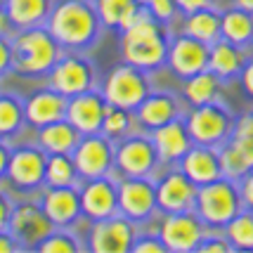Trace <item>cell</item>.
<instances>
[{
	"label": "cell",
	"instance_id": "cell-1",
	"mask_svg": "<svg viewBox=\"0 0 253 253\" xmlns=\"http://www.w3.org/2000/svg\"><path fill=\"white\" fill-rule=\"evenodd\" d=\"M47 31L64 50L83 52L97 43L102 33V22L92 0H59L45 19Z\"/></svg>",
	"mask_w": 253,
	"mask_h": 253
},
{
	"label": "cell",
	"instance_id": "cell-2",
	"mask_svg": "<svg viewBox=\"0 0 253 253\" xmlns=\"http://www.w3.org/2000/svg\"><path fill=\"white\" fill-rule=\"evenodd\" d=\"M168 41H170L168 26L159 24L147 10L142 19H137L130 29L121 31L123 62L137 66L142 71H156V69L166 66Z\"/></svg>",
	"mask_w": 253,
	"mask_h": 253
},
{
	"label": "cell",
	"instance_id": "cell-3",
	"mask_svg": "<svg viewBox=\"0 0 253 253\" xmlns=\"http://www.w3.org/2000/svg\"><path fill=\"white\" fill-rule=\"evenodd\" d=\"M12 71L22 76H47L57 59L64 55V47L55 41L47 26L19 29L10 36Z\"/></svg>",
	"mask_w": 253,
	"mask_h": 253
},
{
	"label": "cell",
	"instance_id": "cell-4",
	"mask_svg": "<svg viewBox=\"0 0 253 253\" xmlns=\"http://www.w3.org/2000/svg\"><path fill=\"white\" fill-rule=\"evenodd\" d=\"M244 209L239 182L230 177H218L213 182L199 185L194 197V213L209 230H222Z\"/></svg>",
	"mask_w": 253,
	"mask_h": 253
},
{
	"label": "cell",
	"instance_id": "cell-5",
	"mask_svg": "<svg viewBox=\"0 0 253 253\" xmlns=\"http://www.w3.org/2000/svg\"><path fill=\"white\" fill-rule=\"evenodd\" d=\"M159 152L152 135H126L114 142V177H154L159 175Z\"/></svg>",
	"mask_w": 253,
	"mask_h": 253
},
{
	"label": "cell",
	"instance_id": "cell-6",
	"mask_svg": "<svg viewBox=\"0 0 253 253\" xmlns=\"http://www.w3.org/2000/svg\"><path fill=\"white\" fill-rule=\"evenodd\" d=\"M99 92L111 107L135 111L137 104L152 92V78H149V71H142L137 66L123 62L107 74Z\"/></svg>",
	"mask_w": 253,
	"mask_h": 253
},
{
	"label": "cell",
	"instance_id": "cell-7",
	"mask_svg": "<svg viewBox=\"0 0 253 253\" xmlns=\"http://www.w3.org/2000/svg\"><path fill=\"white\" fill-rule=\"evenodd\" d=\"M45 161L47 154L33 142L10 147V161L5 180L17 194H33L45 187Z\"/></svg>",
	"mask_w": 253,
	"mask_h": 253
},
{
	"label": "cell",
	"instance_id": "cell-8",
	"mask_svg": "<svg viewBox=\"0 0 253 253\" xmlns=\"http://www.w3.org/2000/svg\"><path fill=\"white\" fill-rule=\"evenodd\" d=\"M185 126L194 144H206V147H220L230 140L234 119L227 107L220 102H206L199 107H189V114L185 116Z\"/></svg>",
	"mask_w": 253,
	"mask_h": 253
},
{
	"label": "cell",
	"instance_id": "cell-9",
	"mask_svg": "<svg viewBox=\"0 0 253 253\" xmlns=\"http://www.w3.org/2000/svg\"><path fill=\"white\" fill-rule=\"evenodd\" d=\"M116 197L119 213L135 225L152 220L159 213L154 177H116Z\"/></svg>",
	"mask_w": 253,
	"mask_h": 253
},
{
	"label": "cell",
	"instance_id": "cell-10",
	"mask_svg": "<svg viewBox=\"0 0 253 253\" xmlns=\"http://www.w3.org/2000/svg\"><path fill=\"white\" fill-rule=\"evenodd\" d=\"M135 237V222L121 213L99 220H88V249L95 253H128Z\"/></svg>",
	"mask_w": 253,
	"mask_h": 253
},
{
	"label": "cell",
	"instance_id": "cell-11",
	"mask_svg": "<svg viewBox=\"0 0 253 253\" xmlns=\"http://www.w3.org/2000/svg\"><path fill=\"white\" fill-rule=\"evenodd\" d=\"M71 161L76 166L81 180L111 175L114 170V142L102 132L81 135L78 144L71 152Z\"/></svg>",
	"mask_w": 253,
	"mask_h": 253
},
{
	"label": "cell",
	"instance_id": "cell-12",
	"mask_svg": "<svg viewBox=\"0 0 253 253\" xmlns=\"http://www.w3.org/2000/svg\"><path fill=\"white\" fill-rule=\"evenodd\" d=\"M206 225L201 222L194 211H180V213H166L164 220L159 222V239L164 242L166 251L187 253L197 251L206 234Z\"/></svg>",
	"mask_w": 253,
	"mask_h": 253
},
{
	"label": "cell",
	"instance_id": "cell-13",
	"mask_svg": "<svg viewBox=\"0 0 253 253\" xmlns=\"http://www.w3.org/2000/svg\"><path fill=\"white\" fill-rule=\"evenodd\" d=\"M47 85L64 97H76L85 90L95 88L92 64L78 52H64L47 74Z\"/></svg>",
	"mask_w": 253,
	"mask_h": 253
},
{
	"label": "cell",
	"instance_id": "cell-14",
	"mask_svg": "<svg viewBox=\"0 0 253 253\" xmlns=\"http://www.w3.org/2000/svg\"><path fill=\"white\" fill-rule=\"evenodd\" d=\"M52 230H55V225L45 215V211L41 209L38 201H14L7 232L19 244V249L33 251Z\"/></svg>",
	"mask_w": 253,
	"mask_h": 253
},
{
	"label": "cell",
	"instance_id": "cell-15",
	"mask_svg": "<svg viewBox=\"0 0 253 253\" xmlns=\"http://www.w3.org/2000/svg\"><path fill=\"white\" fill-rule=\"evenodd\" d=\"M154 187H156V209H159L161 215L194 209L197 185L177 166L168 168L164 175H154Z\"/></svg>",
	"mask_w": 253,
	"mask_h": 253
},
{
	"label": "cell",
	"instance_id": "cell-16",
	"mask_svg": "<svg viewBox=\"0 0 253 253\" xmlns=\"http://www.w3.org/2000/svg\"><path fill=\"white\" fill-rule=\"evenodd\" d=\"M81 199V215L85 220H99L119 213V197H116V177L102 175L83 180L78 187Z\"/></svg>",
	"mask_w": 253,
	"mask_h": 253
},
{
	"label": "cell",
	"instance_id": "cell-17",
	"mask_svg": "<svg viewBox=\"0 0 253 253\" xmlns=\"http://www.w3.org/2000/svg\"><path fill=\"white\" fill-rule=\"evenodd\" d=\"M166 66L175 74L177 78H189L209 69V45L185 36V33H170L168 41V57H166Z\"/></svg>",
	"mask_w": 253,
	"mask_h": 253
},
{
	"label": "cell",
	"instance_id": "cell-18",
	"mask_svg": "<svg viewBox=\"0 0 253 253\" xmlns=\"http://www.w3.org/2000/svg\"><path fill=\"white\" fill-rule=\"evenodd\" d=\"M104 111H107V99L102 97L99 90H85L76 97H69L66 104V121L71 123L81 135L102 130L104 121Z\"/></svg>",
	"mask_w": 253,
	"mask_h": 253
},
{
	"label": "cell",
	"instance_id": "cell-19",
	"mask_svg": "<svg viewBox=\"0 0 253 253\" xmlns=\"http://www.w3.org/2000/svg\"><path fill=\"white\" fill-rule=\"evenodd\" d=\"M38 204L55 227H74L83 218L78 187H43Z\"/></svg>",
	"mask_w": 253,
	"mask_h": 253
},
{
	"label": "cell",
	"instance_id": "cell-20",
	"mask_svg": "<svg viewBox=\"0 0 253 253\" xmlns=\"http://www.w3.org/2000/svg\"><path fill=\"white\" fill-rule=\"evenodd\" d=\"M177 116H182V104L173 92H164V90H152L147 97L137 104V109L132 111V121L140 123V128L147 132L156 130L159 126L173 121Z\"/></svg>",
	"mask_w": 253,
	"mask_h": 253
},
{
	"label": "cell",
	"instance_id": "cell-21",
	"mask_svg": "<svg viewBox=\"0 0 253 253\" xmlns=\"http://www.w3.org/2000/svg\"><path fill=\"white\" fill-rule=\"evenodd\" d=\"M66 104L69 97H64L62 92L52 90L50 85L43 90H36L29 97L24 99V116H26V126L29 128H41L52 121L66 119Z\"/></svg>",
	"mask_w": 253,
	"mask_h": 253
},
{
	"label": "cell",
	"instance_id": "cell-22",
	"mask_svg": "<svg viewBox=\"0 0 253 253\" xmlns=\"http://www.w3.org/2000/svg\"><path fill=\"white\" fill-rule=\"evenodd\" d=\"M177 168H180L197 187L222 177L220 161H218V147H206V144L192 142V147L185 152V156L177 161Z\"/></svg>",
	"mask_w": 253,
	"mask_h": 253
},
{
	"label": "cell",
	"instance_id": "cell-23",
	"mask_svg": "<svg viewBox=\"0 0 253 253\" xmlns=\"http://www.w3.org/2000/svg\"><path fill=\"white\" fill-rule=\"evenodd\" d=\"M152 140H154V147L159 152V159L161 164H175L185 156L189 147H192V137L187 132V126H185V119L177 116L173 121L159 126L156 130L149 132Z\"/></svg>",
	"mask_w": 253,
	"mask_h": 253
},
{
	"label": "cell",
	"instance_id": "cell-24",
	"mask_svg": "<svg viewBox=\"0 0 253 253\" xmlns=\"http://www.w3.org/2000/svg\"><path fill=\"white\" fill-rule=\"evenodd\" d=\"M97 17L104 29H116V31H126L130 29L137 19H142L147 14L140 0H92Z\"/></svg>",
	"mask_w": 253,
	"mask_h": 253
},
{
	"label": "cell",
	"instance_id": "cell-25",
	"mask_svg": "<svg viewBox=\"0 0 253 253\" xmlns=\"http://www.w3.org/2000/svg\"><path fill=\"white\" fill-rule=\"evenodd\" d=\"M78 140H81V132L66 119H59V121L36 128V144L45 154H71Z\"/></svg>",
	"mask_w": 253,
	"mask_h": 253
},
{
	"label": "cell",
	"instance_id": "cell-26",
	"mask_svg": "<svg viewBox=\"0 0 253 253\" xmlns=\"http://www.w3.org/2000/svg\"><path fill=\"white\" fill-rule=\"evenodd\" d=\"M209 69L220 78H237L244 69V52L239 45L230 43L225 38H218L215 43L209 45Z\"/></svg>",
	"mask_w": 253,
	"mask_h": 253
},
{
	"label": "cell",
	"instance_id": "cell-27",
	"mask_svg": "<svg viewBox=\"0 0 253 253\" xmlns=\"http://www.w3.org/2000/svg\"><path fill=\"white\" fill-rule=\"evenodd\" d=\"M180 33L192 36L201 43H215L220 38V12L215 7H204V10L182 14L180 19Z\"/></svg>",
	"mask_w": 253,
	"mask_h": 253
},
{
	"label": "cell",
	"instance_id": "cell-28",
	"mask_svg": "<svg viewBox=\"0 0 253 253\" xmlns=\"http://www.w3.org/2000/svg\"><path fill=\"white\" fill-rule=\"evenodd\" d=\"M50 10H52V0H5V12L14 31L45 24Z\"/></svg>",
	"mask_w": 253,
	"mask_h": 253
},
{
	"label": "cell",
	"instance_id": "cell-29",
	"mask_svg": "<svg viewBox=\"0 0 253 253\" xmlns=\"http://www.w3.org/2000/svg\"><path fill=\"white\" fill-rule=\"evenodd\" d=\"M220 38L230 41V43L239 45H251L253 41V14L242 10V7H230V10L220 12Z\"/></svg>",
	"mask_w": 253,
	"mask_h": 253
},
{
	"label": "cell",
	"instance_id": "cell-30",
	"mask_svg": "<svg viewBox=\"0 0 253 253\" xmlns=\"http://www.w3.org/2000/svg\"><path fill=\"white\" fill-rule=\"evenodd\" d=\"M26 128L24 116V99L12 92H0V140L12 142Z\"/></svg>",
	"mask_w": 253,
	"mask_h": 253
},
{
	"label": "cell",
	"instance_id": "cell-31",
	"mask_svg": "<svg viewBox=\"0 0 253 253\" xmlns=\"http://www.w3.org/2000/svg\"><path fill=\"white\" fill-rule=\"evenodd\" d=\"M220 92V78L215 76L211 69H204L194 76L185 78V88H182V97L189 107H199L206 102H215Z\"/></svg>",
	"mask_w": 253,
	"mask_h": 253
},
{
	"label": "cell",
	"instance_id": "cell-32",
	"mask_svg": "<svg viewBox=\"0 0 253 253\" xmlns=\"http://www.w3.org/2000/svg\"><path fill=\"white\" fill-rule=\"evenodd\" d=\"M222 234L232 251H253V211L242 209L222 227Z\"/></svg>",
	"mask_w": 253,
	"mask_h": 253
},
{
	"label": "cell",
	"instance_id": "cell-33",
	"mask_svg": "<svg viewBox=\"0 0 253 253\" xmlns=\"http://www.w3.org/2000/svg\"><path fill=\"white\" fill-rule=\"evenodd\" d=\"M76 166L71 154H47L45 161V187H76L78 185Z\"/></svg>",
	"mask_w": 253,
	"mask_h": 253
},
{
	"label": "cell",
	"instance_id": "cell-34",
	"mask_svg": "<svg viewBox=\"0 0 253 253\" xmlns=\"http://www.w3.org/2000/svg\"><path fill=\"white\" fill-rule=\"evenodd\" d=\"M218 161H220L222 177H230V180H242L251 170L249 161L244 159V154L232 142H222L218 147Z\"/></svg>",
	"mask_w": 253,
	"mask_h": 253
},
{
	"label": "cell",
	"instance_id": "cell-35",
	"mask_svg": "<svg viewBox=\"0 0 253 253\" xmlns=\"http://www.w3.org/2000/svg\"><path fill=\"white\" fill-rule=\"evenodd\" d=\"M239 152L244 154V159L249 161V166L253 168V111L239 116L234 126H232V132H230V140Z\"/></svg>",
	"mask_w": 253,
	"mask_h": 253
},
{
	"label": "cell",
	"instance_id": "cell-36",
	"mask_svg": "<svg viewBox=\"0 0 253 253\" xmlns=\"http://www.w3.org/2000/svg\"><path fill=\"white\" fill-rule=\"evenodd\" d=\"M132 126V111L119 109V107H111L107 104V111H104V121H102V135H107L111 142L121 140L130 132Z\"/></svg>",
	"mask_w": 253,
	"mask_h": 253
},
{
	"label": "cell",
	"instance_id": "cell-37",
	"mask_svg": "<svg viewBox=\"0 0 253 253\" xmlns=\"http://www.w3.org/2000/svg\"><path fill=\"white\" fill-rule=\"evenodd\" d=\"M81 249V244L76 242V234L71 232V227H55L45 237L43 242L38 244L33 251L43 253H74Z\"/></svg>",
	"mask_w": 253,
	"mask_h": 253
},
{
	"label": "cell",
	"instance_id": "cell-38",
	"mask_svg": "<svg viewBox=\"0 0 253 253\" xmlns=\"http://www.w3.org/2000/svg\"><path fill=\"white\" fill-rule=\"evenodd\" d=\"M144 7L149 10V14L154 17L159 24L164 26H170L180 17V10H177L175 0H140Z\"/></svg>",
	"mask_w": 253,
	"mask_h": 253
},
{
	"label": "cell",
	"instance_id": "cell-39",
	"mask_svg": "<svg viewBox=\"0 0 253 253\" xmlns=\"http://www.w3.org/2000/svg\"><path fill=\"white\" fill-rule=\"evenodd\" d=\"M197 251H201V253H225V251H232V249H230V244H227V239H225L222 230H206L201 244L197 246Z\"/></svg>",
	"mask_w": 253,
	"mask_h": 253
},
{
	"label": "cell",
	"instance_id": "cell-40",
	"mask_svg": "<svg viewBox=\"0 0 253 253\" xmlns=\"http://www.w3.org/2000/svg\"><path fill=\"white\" fill-rule=\"evenodd\" d=\"M130 251L135 253H166L164 242L159 239V234H137L132 242Z\"/></svg>",
	"mask_w": 253,
	"mask_h": 253
},
{
	"label": "cell",
	"instance_id": "cell-41",
	"mask_svg": "<svg viewBox=\"0 0 253 253\" xmlns=\"http://www.w3.org/2000/svg\"><path fill=\"white\" fill-rule=\"evenodd\" d=\"M12 209H14V199H12V194L5 192V189H0V232L10 230Z\"/></svg>",
	"mask_w": 253,
	"mask_h": 253
},
{
	"label": "cell",
	"instance_id": "cell-42",
	"mask_svg": "<svg viewBox=\"0 0 253 253\" xmlns=\"http://www.w3.org/2000/svg\"><path fill=\"white\" fill-rule=\"evenodd\" d=\"M12 71V45L10 36H0V78Z\"/></svg>",
	"mask_w": 253,
	"mask_h": 253
},
{
	"label": "cell",
	"instance_id": "cell-43",
	"mask_svg": "<svg viewBox=\"0 0 253 253\" xmlns=\"http://www.w3.org/2000/svg\"><path fill=\"white\" fill-rule=\"evenodd\" d=\"M237 182H239V192H242L244 209L253 211V168L242 177V180H237Z\"/></svg>",
	"mask_w": 253,
	"mask_h": 253
},
{
	"label": "cell",
	"instance_id": "cell-44",
	"mask_svg": "<svg viewBox=\"0 0 253 253\" xmlns=\"http://www.w3.org/2000/svg\"><path fill=\"white\" fill-rule=\"evenodd\" d=\"M180 14H189V12L204 10V7H215V0H175Z\"/></svg>",
	"mask_w": 253,
	"mask_h": 253
},
{
	"label": "cell",
	"instance_id": "cell-45",
	"mask_svg": "<svg viewBox=\"0 0 253 253\" xmlns=\"http://www.w3.org/2000/svg\"><path fill=\"white\" fill-rule=\"evenodd\" d=\"M239 78H242L244 92L253 99V59L251 62H244V69H242V74H239Z\"/></svg>",
	"mask_w": 253,
	"mask_h": 253
},
{
	"label": "cell",
	"instance_id": "cell-46",
	"mask_svg": "<svg viewBox=\"0 0 253 253\" xmlns=\"http://www.w3.org/2000/svg\"><path fill=\"white\" fill-rule=\"evenodd\" d=\"M12 251H19V244L14 242L10 232H0V253H12Z\"/></svg>",
	"mask_w": 253,
	"mask_h": 253
},
{
	"label": "cell",
	"instance_id": "cell-47",
	"mask_svg": "<svg viewBox=\"0 0 253 253\" xmlns=\"http://www.w3.org/2000/svg\"><path fill=\"white\" fill-rule=\"evenodd\" d=\"M7 161H10V147L5 140H0V182L5 180V173H7Z\"/></svg>",
	"mask_w": 253,
	"mask_h": 253
},
{
	"label": "cell",
	"instance_id": "cell-48",
	"mask_svg": "<svg viewBox=\"0 0 253 253\" xmlns=\"http://www.w3.org/2000/svg\"><path fill=\"white\" fill-rule=\"evenodd\" d=\"M12 33H14V26H12L7 12L0 10V36H12Z\"/></svg>",
	"mask_w": 253,
	"mask_h": 253
},
{
	"label": "cell",
	"instance_id": "cell-49",
	"mask_svg": "<svg viewBox=\"0 0 253 253\" xmlns=\"http://www.w3.org/2000/svg\"><path fill=\"white\" fill-rule=\"evenodd\" d=\"M234 7H242V10L253 14V0H234Z\"/></svg>",
	"mask_w": 253,
	"mask_h": 253
},
{
	"label": "cell",
	"instance_id": "cell-50",
	"mask_svg": "<svg viewBox=\"0 0 253 253\" xmlns=\"http://www.w3.org/2000/svg\"><path fill=\"white\" fill-rule=\"evenodd\" d=\"M0 10H5V0H0Z\"/></svg>",
	"mask_w": 253,
	"mask_h": 253
},
{
	"label": "cell",
	"instance_id": "cell-51",
	"mask_svg": "<svg viewBox=\"0 0 253 253\" xmlns=\"http://www.w3.org/2000/svg\"><path fill=\"white\" fill-rule=\"evenodd\" d=\"M251 45H253V41H251Z\"/></svg>",
	"mask_w": 253,
	"mask_h": 253
}]
</instances>
